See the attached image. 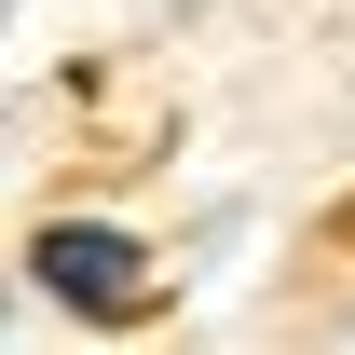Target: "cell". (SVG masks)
Returning <instances> with one entry per match:
<instances>
[{
    "instance_id": "6da1fadb",
    "label": "cell",
    "mask_w": 355,
    "mask_h": 355,
    "mask_svg": "<svg viewBox=\"0 0 355 355\" xmlns=\"http://www.w3.org/2000/svg\"><path fill=\"white\" fill-rule=\"evenodd\" d=\"M28 260H42V287L69 314H96V328H137V314L164 301V260H150L137 232H110V219H42Z\"/></svg>"
}]
</instances>
